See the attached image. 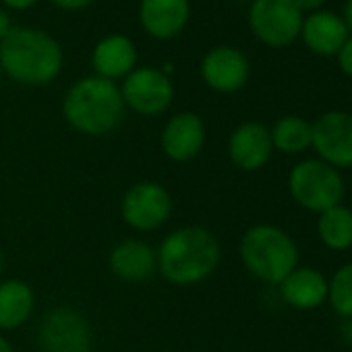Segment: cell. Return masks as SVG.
<instances>
[{"label": "cell", "instance_id": "6da1fadb", "mask_svg": "<svg viewBox=\"0 0 352 352\" xmlns=\"http://www.w3.org/2000/svg\"><path fill=\"white\" fill-rule=\"evenodd\" d=\"M157 272L174 286H195L220 265L222 249L216 234L204 226H181L164 236L155 249Z\"/></svg>", "mask_w": 352, "mask_h": 352}, {"label": "cell", "instance_id": "7a4b0ae2", "mask_svg": "<svg viewBox=\"0 0 352 352\" xmlns=\"http://www.w3.org/2000/svg\"><path fill=\"white\" fill-rule=\"evenodd\" d=\"M0 67L21 85H48L63 71V48L42 30L11 28L0 42Z\"/></svg>", "mask_w": 352, "mask_h": 352}, {"label": "cell", "instance_id": "3957f363", "mask_svg": "<svg viewBox=\"0 0 352 352\" xmlns=\"http://www.w3.org/2000/svg\"><path fill=\"white\" fill-rule=\"evenodd\" d=\"M120 87L102 77H83L75 81L63 100V116L71 129L87 137L112 133L124 118Z\"/></svg>", "mask_w": 352, "mask_h": 352}, {"label": "cell", "instance_id": "277c9868", "mask_svg": "<svg viewBox=\"0 0 352 352\" xmlns=\"http://www.w3.org/2000/svg\"><path fill=\"white\" fill-rule=\"evenodd\" d=\"M241 261L247 272L272 286H278L298 267V247L294 239L274 224H255L241 239Z\"/></svg>", "mask_w": 352, "mask_h": 352}, {"label": "cell", "instance_id": "5b68a950", "mask_svg": "<svg viewBox=\"0 0 352 352\" xmlns=\"http://www.w3.org/2000/svg\"><path fill=\"white\" fill-rule=\"evenodd\" d=\"M288 191L302 210L321 214L342 204L346 183L338 168L319 157H311L292 166L288 174Z\"/></svg>", "mask_w": 352, "mask_h": 352}, {"label": "cell", "instance_id": "8992f818", "mask_svg": "<svg viewBox=\"0 0 352 352\" xmlns=\"http://www.w3.org/2000/svg\"><path fill=\"white\" fill-rule=\"evenodd\" d=\"M172 214V195L155 181H141L126 189L120 201L124 224L137 232L157 230Z\"/></svg>", "mask_w": 352, "mask_h": 352}, {"label": "cell", "instance_id": "52a82bcc", "mask_svg": "<svg viewBox=\"0 0 352 352\" xmlns=\"http://www.w3.org/2000/svg\"><path fill=\"white\" fill-rule=\"evenodd\" d=\"M122 102L141 116L164 114L174 100V85L166 71L139 67L122 79Z\"/></svg>", "mask_w": 352, "mask_h": 352}, {"label": "cell", "instance_id": "ba28073f", "mask_svg": "<svg viewBox=\"0 0 352 352\" xmlns=\"http://www.w3.org/2000/svg\"><path fill=\"white\" fill-rule=\"evenodd\" d=\"M38 346L42 352H89L91 327L81 311L54 307L40 321Z\"/></svg>", "mask_w": 352, "mask_h": 352}, {"label": "cell", "instance_id": "9c48e42d", "mask_svg": "<svg viewBox=\"0 0 352 352\" xmlns=\"http://www.w3.org/2000/svg\"><path fill=\"white\" fill-rule=\"evenodd\" d=\"M249 23L253 34L270 48H286L302 28V13L292 0H255Z\"/></svg>", "mask_w": 352, "mask_h": 352}, {"label": "cell", "instance_id": "30bf717a", "mask_svg": "<svg viewBox=\"0 0 352 352\" xmlns=\"http://www.w3.org/2000/svg\"><path fill=\"white\" fill-rule=\"evenodd\" d=\"M311 124V147L317 151V157L338 170L352 168V114L331 110Z\"/></svg>", "mask_w": 352, "mask_h": 352}, {"label": "cell", "instance_id": "8fae6325", "mask_svg": "<svg viewBox=\"0 0 352 352\" xmlns=\"http://www.w3.org/2000/svg\"><path fill=\"white\" fill-rule=\"evenodd\" d=\"M206 139L208 131L204 118L195 112H179L166 122L160 145L168 160L183 164L195 160L204 151Z\"/></svg>", "mask_w": 352, "mask_h": 352}, {"label": "cell", "instance_id": "7c38bea8", "mask_svg": "<svg viewBox=\"0 0 352 352\" xmlns=\"http://www.w3.org/2000/svg\"><path fill=\"white\" fill-rule=\"evenodd\" d=\"M251 67L247 56L232 46H216L201 60L206 85L218 94H234L245 87Z\"/></svg>", "mask_w": 352, "mask_h": 352}, {"label": "cell", "instance_id": "4fadbf2b", "mask_svg": "<svg viewBox=\"0 0 352 352\" xmlns=\"http://www.w3.org/2000/svg\"><path fill=\"white\" fill-rule=\"evenodd\" d=\"M272 153V135L270 129L261 122H243L228 137V157L243 172L261 170L270 162Z\"/></svg>", "mask_w": 352, "mask_h": 352}, {"label": "cell", "instance_id": "5bb4252c", "mask_svg": "<svg viewBox=\"0 0 352 352\" xmlns=\"http://www.w3.org/2000/svg\"><path fill=\"white\" fill-rule=\"evenodd\" d=\"M189 15V0H141L139 7V21L155 40L176 38L187 28Z\"/></svg>", "mask_w": 352, "mask_h": 352}, {"label": "cell", "instance_id": "9a60e30c", "mask_svg": "<svg viewBox=\"0 0 352 352\" xmlns=\"http://www.w3.org/2000/svg\"><path fill=\"white\" fill-rule=\"evenodd\" d=\"M110 272L124 282H143L157 272L155 249L141 239H124L108 255Z\"/></svg>", "mask_w": 352, "mask_h": 352}, {"label": "cell", "instance_id": "2e32d148", "mask_svg": "<svg viewBox=\"0 0 352 352\" xmlns=\"http://www.w3.org/2000/svg\"><path fill=\"white\" fill-rule=\"evenodd\" d=\"M91 67L96 77L116 83L137 69V48L122 34L106 36L96 44L91 52Z\"/></svg>", "mask_w": 352, "mask_h": 352}, {"label": "cell", "instance_id": "e0dca14e", "mask_svg": "<svg viewBox=\"0 0 352 352\" xmlns=\"http://www.w3.org/2000/svg\"><path fill=\"white\" fill-rule=\"evenodd\" d=\"M282 300L298 311H313L327 300V278L315 267H296L280 284Z\"/></svg>", "mask_w": 352, "mask_h": 352}, {"label": "cell", "instance_id": "ac0fdd59", "mask_svg": "<svg viewBox=\"0 0 352 352\" xmlns=\"http://www.w3.org/2000/svg\"><path fill=\"white\" fill-rule=\"evenodd\" d=\"M300 34L307 48L323 56L340 52L344 42L348 40L346 23L336 13H327V11L309 15V19L302 21Z\"/></svg>", "mask_w": 352, "mask_h": 352}, {"label": "cell", "instance_id": "d6986e66", "mask_svg": "<svg viewBox=\"0 0 352 352\" xmlns=\"http://www.w3.org/2000/svg\"><path fill=\"white\" fill-rule=\"evenodd\" d=\"M36 309L34 288L19 278L0 282V329L11 331L25 325Z\"/></svg>", "mask_w": 352, "mask_h": 352}, {"label": "cell", "instance_id": "ffe728a7", "mask_svg": "<svg viewBox=\"0 0 352 352\" xmlns=\"http://www.w3.org/2000/svg\"><path fill=\"white\" fill-rule=\"evenodd\" d=\"M270 135H272V145L276 151L286 153V155H296L311 147L313 124L305 120L302 116L288 114L276 120V124L270 129Z\"/></svg>", "mask_w": 352, "mask_h": 352}, {"label": "cell", "instance_id": "44dd1931", "mask_svg": "<svg viewBox=\"0 0 352 352\" xmlns=\"http://www.w3.org/2000/svg\"><path fill=\"white\" fill-rule=\"evenodd\" d=\"M317 236L329 251H346L352 247V210L344 204L319 214Z\"/></svg>", "mask_w": 352, "mask_h": 352}, {"label": "cell", "instance_id": "7402d4cb", "mask_svg": "<svg viewBox=\"0 0 352 352\" xmlns=\"http://www.w3.org/2000/svg\"><path fill=\"white\" fill-rule=\"evenodd\" d=\"M327 302L340 317L352 319V261L338 267L327 280Z\"/></svg>", "mask_w": 352, "mask_h": 352}, {"label": "cell", "instance_id": "603a6c76", "mask_svg": "<svg viewBox=\"0 0 352 352\" xmlns=\"http://www.w3.org/2000/svg\"><path fill=\"white\" fill-rule=\"evenodd\" d=\"M338 63H340V69L344 75L352 77V38H348L344 42V46L340 48L338 52Z\"/></svg>", "mask_w": 352, "mask_h": 352}, {"label": "cell", "instance_id": "cb8c5ba5", "mask_svg": "<svg viewBox=\"0 0 352 352\" xmlns=\"http://www.w3.org/2000/svg\"><path fill=\"white\" fill-rule=\"evenodd\" d=\"M94 0H52V5H56L63 11H81L89 7Z\"/></svg>", "mask_w": 352, "mask_h": 352}, {"label": "cell", "instance_id": "d4e9b609", "mask_svg": "<svg viewBox=\"0 0 352 352\" xmlns=\"http://www.w3.org/2000/svg\"><path fill=\"white\" fill-rule=\"evenodd\" d=\"M7 9H13V11H28L32 9L36 3H40V0H0Z\"/></svg>", "mask_w": 352, "mask_h": 352}, {"label": "cell", "instance_id": "484cf974", "mask_svg": "<svg viewBox=\"0 0 352 352\" xmlns=\"http://www.w3.org/2000/svg\"><path fill=\"white\" fill-rule=\"evenodd\" d=\"M292 3L298 7V11L302 13V11H317L325 0H292Z\"/></svg>", "mask_w": 352, "mask_h": 352}, {"label": "cell", "instance_id": "4316f807", "mask_svg": "<svg viewBox=\"0 0 352 352\" xmlns=\"http://www.w3.org/2000/svg\"><path fill=\"white\" fill-rule=\"evenodd\" d=\"M11 32V17L7 15V11L0 7V42L5 40V36Z\"/></svg>", "mask_w": 352, "mask_h": 352}, {"label": "cell", "instance_id": "83f0119b", "mask_svg": "<svg viewBox=\"0 0 352 352\" xmlns=\"http://www.w3.org/2000/svg\"><path fill=\"white\" fill-rule=\"evenodd\" d=\"M344 17H346V28L352 32V0H346V9H344Z\"/></svg>", "mask_w": 352, "mask_h": 352}, {"label": "cell", "instance_id": "f1b7e54d", "mask_svg": "<svg viewBox=\"0 0 352 352\" xmlns=\"http://www.w3.org/2000/svg\"><path fill=\"white\" fill-rule=\"evenodd\" d=\"M0 352H15V350H13V344H11L9 338L3 336V333H0Z\"/></svg>", "mask_w": 352, "mask_h": 352}, {"label": "cell", "instance_id": "f546056e", "mask_svg": "<svg viewBox=\"0 0 352 352\" xmlns=\"http://www.w3.org/2000/svg\"><path fill=\"white\" fill-rule=\"evenodd\" d=\"M3 270H5V255L0 251V276H3Z\"/></svg>", "mask_w": 352, "mask_h": 352}, {"label": "cell", "instance_id": "4dcf8cb0", "mask_svg": "<svg viewBox=\"0 0 352 352\" xmlns=\"http://www.w3.org/2000/svg\"><path fill=\"white\" fill-rule=\"evenodd\" d=\"M3 75H5V73H3V67H0V85H3Z\"/></svg>", "mask_w": 352, "mask_h": 352}, {"label": "cell", "instance_id": "1f68e13d", "mask_svg": "<svg viewBox=\"0 0 352 352\" xmlns=\"http://www.w3.org/2000/svg\"><path fill=\"white\" fill-rule=\"evenodd\" d=\"M243 3H255V0H243Z\"/></svg>", "mask_w": 352, "mask_h": 352}]
</instances>
